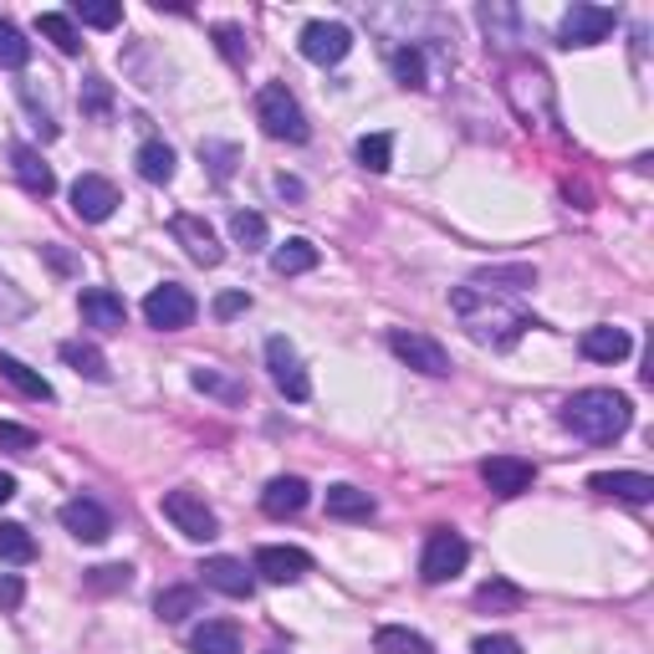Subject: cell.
Segmentation results:
<instances>
[{
	"label": "cell",
	"mask_w": 654,
	"mask_h": 654,
	"mask_svg": "<svg viewBox=\"0 0 654 654\" xmlns=\"http://www.w3.org/2000/svg\"><path fill=\"white\" fill-rule=\"evenodd\" d=\"M189 384L200 388V394H220V399H230V404H236V399L246 394L241 384H230V378H220L215 368H195V374H189Z\"/></svg>",
	"instance_id": "41"
},
{
	"label": "cell",
	"mask_w": 654,
	"mask_h": 654,
	"mask_svg": "<svg viewBox=\"0 0 654 654\" xmlns=\"http://www.w3.org/2000/svg\"><path fill=\"white\" fill-rule=\"evenodd\" d=\"M37 558V537L21 521H0V562H31Z\"/></svg>",
	"instance_id": "32"
},
{
	"label": "cell",
	"mask_w": 654,
	"mask_h": 654,
	"mask_svg": "<svg viewBox=\"0 0 654 654\" xmlns=\"http://www.w3.org/2000/svg\"><path fill=\"white\" fill-rule=\"evenodd\" d=\"M164 517L174 521V532H185L189 542H210V537H220V521H215V511L205 507V496L200 491H164Z\"/></svg>",
	"instance_id": "7"
},
{
	"label": "cell",
	"mask_w": 654,
	"mask_h": 654,
	"mask_svg": "<svg viewBox=\"0 0 654 654\" xmlns=\"http://www.w3.org/2000/svg\"><path fill=\"white\" fill-rule=\"evenodd\" d=\"M521 603H527V593L517 583H507V578H491V583L476 588V609L481 614H517Z\"/></svg>",
	"instance_id": "27"
},
{
	"label": "cell",
	"mask_w": 654,
	"mask_h": 654,
	"mask_svg": "<svg viewBox=\"0 0 654 654\" xmlns=\"http://www.w3.org/2000/svg\"><path fill=\"white\" fill-rule=\"evenodd\" d=\"M230 236H236V246H246V251H261V246H267V215L236 210L230 215Z\"/></svg>",
	"instance_id": "36"
},
{
	"label": "cell",
	"mask_w": 654,
	"mask_h": 654,
	"mask_svg": "<svg viewBox=\"0 0 654 654\" xmlns=\"http://www.w3.org/2000/svg\"><path fill=\"white\" fill-rule=\"evenodd\" d=\"M312 267H318V246L302 241V236H292L287 246L271 251V271H277V277H302V271H312Z\"/></svg>",
	"instance_id": "28"
},
{
	"label": "cell",
	"mask_w": 654,
	"mask_h": 654,
	"mask_svg": "<svg viewBox=\"0 0 654 654\" xmlns=\"http://www.w3.org/2000/svg\"><path fill=\"white\" fill-rule=\"evenodd\" d=\"M62 527H68L77 542H87V548H97V542L113 537V517L97 507L93 496H72L68 507H62Z\"/></svg>",
	"instance_id": "14"
},
{
	"label": "cell",
	"mask_w": 654,
	"mask_h": 654,
	"mask_svg": "<svg viewBox=\"0 0 654 654\" xmlns=\"http://www.w3.org/2000/svg\"><path fill=\"white\" fill-rule=\"evenodd\" d=\"M588 491L619 496V501H634V507L654 501V481L644 470H599V476H588Z\"/></svg>",
	"instance_id": "19"
},
{
	"label": "cell",
	"mask_w": 654,
	"mask_h": 654,
	"mask_svg": "<svg viewBox=\"0 0 654 654\" xmlns=\"http://www.w3.org/2000/svg\"><path fill=\"white\" fill-rule=\"evenodd\" d=\"M388 68H394V77H399L404 87H429V68H425V52H419V46H399V52L388 56Z\"/></svg>",
	"instance_id": "33"
},
{
	"label": "cell",
	"mask_w": 654,
	"mask_h": 654,
	"mask_svg": "<svg viewBox=\"0 0 654 654\" xmlns=\"http://www.w3.org/2000/svg\"><path fill=\"white\" fill-rule=\"evenodd\" d=\"M77 312L97 333H123V322H128V308H123V297L113 292V287H87V292L77 297Z\"/></svg>",
	"instance_id": "16"
},
{
	"label": "cell",
	"mask_w": 654,
	"mask_h": 654,
	"mask_svg": "<svg viewBox=\"0 0 654 654\" xmlns=\"http://www.w3.org/2000/svg\"><path fill=\"white\" fill-rule=\"evenodd\" d=\"M200 159L215 169V179H230V169H236V144H200Z\"/></svg>",
	"instance_id": "42"
},
{
	"label": "cell",
	"mask_w": 654,
	"mask_h": 654,
	"mask_svg": "<svg viewBox=\"0 0 654 654\" xmlns=\"http://www.w3.org/2000/svg\"><path fill=\"white\" fill-rule=\"evenodd\" d=\"M82 107H87V113H97V118H107V107H113V93H107V82H103V77H87V82H82Z\"/></svg>",
	"instance_id": "44"
},
{
	"label": "cell",
	"mask_w": 654,
	"mask_h": 654,
	"mask_svg": "<svg viewBox=\"0 0 654 654\" xmlns=\"http://www.w3.org/2000/svg\"><path fill=\"white\" fill-rule=\"evenodd\" d=\"M470 562V542L455 527H435L425 542V558H419V578L425 583H450L460 568Z\"/></svg>",
	"instance_id": "5"
},
{
	"label": "cell",
	"mask_w": 654,
	"mask_h": 654,
	"mask_svg": "<svg viewBox=\"0 0 654 654\" xmlns=\"http://www.w3.org/2000/svg\"><path fill=\"white\" fill-rule=\"evenodd\" d=\"M353 154H359V164L368 174H388V164H394V138L388 134H363Z\"/></svg>",
	"instance_id": "34"
},
{
	"label": "cell",
	"mask_w": 654,
	"mask_h": 654,
	"mask_svg": "<svg viewBox=\"0 0 654 654\" xmlns=\"http://www.w3.org/2000/svg\"><path fill=\"white\" fill-rule=\"evenodd\" d=\"M37 31L46 41H52L56 52L62 56H77L82 52V31H77V21H72V15H62V11H41L37 15Z\"/></svg>",
	"instance_id": "25"
},
{
	"label": "cell",
	"mask_w": 654,
	"mask_h": 654,
	"mask_svg": "<svg viewBox=\"0 0 654 654\" xmlns=\"http://www.w3.org/2000/svg\"><path fill=\"white\" fill-rule=\"evenodd\" d=\"M251 573H261L267 583H277V588H292V583H302V578L312 573V558L302 548H261L256 552V562H251Z\"/></svg>",
	"instance_id": "15"
},
{
	"label": "cell",
	"mask_w": 654,
	"mask_h": 654,
	"mask_svg": "<svg viewBox=\"0 0 654 654\" xmlns=\"http://www.w3.org/2000/svg\"><path fill=\"white\" fill-rule=\"evenodd\" d=\"M277 195H281V200H302V185H297V179H287V174H281V179H277Z\"/></svg>",
	"instance_id": "48"
},
{
	"label": "cell",
	"mask_w": 654,
	"mask_h": 654,
	"mask_svg": "<svg viewBox=\"0 0 654 654\" xmlns=\"http://www.w3.org/2000/svg\"><path fill=\"white\" fill-rule=\"evenodd\" d=\"M481 481H486V491H496V496H521V491H532V481H537V466L532 460H521V455H491V460H481Z\"/></svg>",
	"instance_id": "12"
},
{
	"label": "cell",
	"mask_w": 654,
	"mask_h": 654,
	"mask_svg": "<svg viewBox=\"0 0 654 654\" xmlns=\"http://www.w3.org/2000/svg\"><path fill=\"white\" fill-rule=\"evenodd\" d=\"M200 573H205V588L226 593V599H251V593H256V578L246 573L241 558H205Z\"/></svg>",
	"instance_id": "20"
},
{
	"label": "cell",
	"mask_w": 654,
	"mask_h": 654,
	"mask_svg": "<svg viewBox=\"0 0 654 654\" xmlns=\"http://www.w3.org/2000/svg\"><path fill=\"white\" fill-rule=\"evenodd\" d=\"M0 450H37V429L27 425H11V419H0Z\"/></svg>",
	"instance_id": "43"
},
{
	"label": "cell",
	"mask_w": 654,
	"mask_h": 654,
	"mask_svg": "<svg viewBox=\"0 0 654 654\" xmlns=\"http://www.w3.org/2000/svg\"><path fill=\"white\" fill-rule=\"evenodd\" d=\"M267 374H271V384H277L292 404H302L312 394L308 368H302V359H297V347L287 343V338H271V343H267Z\"/></svg>",
	"instance_id": "9"
},
{
	"label": "cell",
	"mask_w": 654,
	"mask_h": 654,
	"mask_svg": "<svg viewBox=\"0 0 654 654\" xmlns=\"http://www.w3.org/2000/svg\"><path fill=\"white\" fill-rule=\"evenodd\" d=\"M195 609H200V593H195V588H164L159 599H154V614H159L164 624H185Z\"/></svg>",
	"instance_id": "31"
},
{
	"label": "cell",
	"mask_w": 654,
	"mask_h": 654,
	"mask_svg": "<svg viewBox=\"0 0 654 654\" xmlns=\"http://www.w3.org/2000/svg\"><path fill=\"white\" fill-rule=\"evenodd\" d=\"M388 353H394L399 363H409L414 374H429V378H445L455 368L450 353H445L429 333H414V328H394V333H388Z\"/></svg>",
	"instance_id": "6"
},
{
	"label": "cell",
	"mask_w": 654,
	"mask_h": 654,
	"mask_svg": "<svg viewBox=\"0 0 654 654\" xmlns=\"http://www.w3.org/2000/svg\"><path fill=\"white\" fill-rule=\"evenodd\" d=\"M256 123H261V134L277 138V144H308L312 138L308 113H302V103L292 97L287 82H267V87L256 93Z\"/></svg>",
	"instance_id": "3"
},
{
	"label": "cell",
	"mask_w": 654,
	"mask_h": 654,
	"mask_svg": "<svg viewBox=\"0 0 654 654\" xmlns=\"http://www.w3.org/2000/svg\"><path fill=\"white\" fill-rule=\"evenodd\" d=\"M31 62V41L21 37V31L11 27V21H6V15H0V68H27Z\"/></svg>",
	"instance_id": "37"
},
{
	"label": "cell",
	"mask_w": 654,
	"mask_h": 654,
	"mask_svg": "<svg viewBox=\"0 0 654 654\" xmlns=\"http://www.w3.org/2000/svg\"><path fill=\"white\" fill-rule=\"evenodd\" d=\"M246 308H251V297L246 292H220L215 297V318H241Z\"/></svg>",
	"instance_id": "47"
},
{
	"label": "cell",
	"mask_w": 654,
	"mask_h": 654,
	"mask_svg": "<svg viewBox=\"0 0 654 654\" xmlns=\"http://www.w3.org/2000/svg\"><path fill=\"white\" fill-rule=\"evenodd\" d=\"M558 419H562V429H573L578 440L609 445L629 429L634 409H629V399L624 394H614V388H578L573 399L558 409Z\"/></svg>",
	"instance_id": "2"
},
{
	"label": "cell",
	"mask_w": 654,
	"mask_h": 654,
	"mask_svg": "<svg viewBox=\"0 0 654 654\" xmlns=\"http://www.w3.org/2000/svg\"><path fill=\"white\" fill-rule=\"evenodd\" d=\"M347 52H353V31H347L343 21H308V27H302V56H308V62L338 68Z\"/></svg>",
	"instance_id": "10"
},
{
	"label": "cell",
	"mask_w": 654,
	"mask_h": 654,
	"mask_svg": "<svg viewBox=\"0 0 654 654\" xmlns=\"http://www.w3.org/2000/svg\"><path fill=\"white\" fill-rule=\"evenodd\" d=\"M11 496H15V476H6V470H0V507H6Z\"/></svg>",
	"instance_id": "49"
},
{
	"label": "cell",
	"mask_w": 654,
	"mask_h": 654,
	"mask_svg": "<svg viewBox=\"0 0 654 654\" xmlns=\"http://www.w3.org/2000/svg\"><path fill=\"white\" fill-rule=\"evenodd\" d=\"M11 169H15V179H21V189H27L31 200H52V195H56V174H52V164L41 159L37 148L15 144L11 148Z\"/></svg>",
	"instance_id": "18"
},
{
	"label": "cell",
	"mask_w": 654,
	"mask_h": 654,
	"mask_svg": "<svg viewBox=\"0 0 654 654\" xmlns=\"http://www.w3.org/2000/svg\"><path fill=\"white\" fill-rule=\"evenodd\" d=\"M578 347H583V359H593V363H624L629 353H634V338H629L624 328H588V333L578 338Z\"/></svg>",
	"instance_id": "21"
},
{
	"label": "cell",
	"mask_w": 654,
	"mask_h": 654,
	"mask_svg": "<svg viewBox=\"0 0 654 654\" xmlns=\"http://www.w3.org/2000/svg\"><path fill=\"white\" fill-rule=\"evenodd\" d=\"M62 363H68L72 374H82V378H93V384H107V359L97 353L93 343H62Z\"/></svg>",
	"instance_id": "29"
},
{
	"label": "cell",
	"mask_w": 654,
	"mask_h": 654,
	"mask_svg": "<svg viewBox=\"0 0 654 654\" xmlns=\"http://www.w3.org/2000/svg\"><path fill=\"white\" fill-rule=\"evenodd\" d=\"M189 650L195 654H246V644H241V629L230 624V619H205V624L189 634Z\"/></svg>",
	"instance_id": "22"
},
{
	"label": "cell",
	"mask_w": 654,
	"mask_h": 654,
	"mask_svg": "<svg viewBox=\"0 0 654 654\" xmlns=\"http://www.w3.org/2000/svg\"><path fill=\"white\" fill-rule=\"evenodd\" d=\"M374 650L378 654H435L425 634H414V629H404V624H384V629H378Z\"/></svg>",
	"instance_id": "30"
},
{
	"label": "cell",
	"mask_w": 654,
	"mask_h": 654,
	"mask_svg": "<svg viewBox=\"0 0 654 654\" xmlns=\"http://www.w3.org/2000/svg\"><path fill=\"white\" fill-rule=\"evenodd\" d=\"M215 46H220V52H226V62L230 68H246V62H251V46H246V31L241 27H215Z\"/></svg>",
	"instance_id": "39"
},
{
	"label": "cell",
	"mask_w": 654,
	"mask_h": 654,
	"mask_svg": "<svg viewBox=\"0 0 654 654\" xmlns=\"http://www.w3.org/2000/svg\"><path fill=\"white\" fill-rule=\"evenodd\" d=\"M619 27V15L609 11V6H573V11L558 21V46H599V41H609Z\"/></svg>",
	"instance_id": "8"
},
{
	"label": "cell",
	"mask_w": 654,
	"mask_h": 654,
	"mask_svg": "<svg viewBox=\"0 0 654 654\" xmlns=\"http://www.w3.org/2000/svg\"><path fill=\"white\" fill-rule=\"evenodd\" d=\"M470 654H521V644L511 634H481V640L470 644Z\"/></svg>",
	"instance_id": "45"
},
{
	"label": "cell",
	"mask_w": 654,
	"mask_h": 654,
	"mask_svg": "<svg viewBox=\"0 0 654 654\" xmlns=\"http://www.w3.org/2000/svg\"><path fill=\"white\" fill-rule=\"evenodd\" d=\"M308 501H312V486L302 481V476H277V481H267V491H261V511L277 521L302 517Z\"/></svg>",
	"instance_id": "17"
},
{
	"label": "cell",
	"mask_w": 654,
	"mask_h": 654,
	"mask_svg": "<svg viewBox=\"0 0 654 654\" xmlns=\"http://www.w3.org/2000/svg\"><path fill=\"white\" fill-rule=\"evenodd\" d=\"M0 378H6L11 388H21L27 399H41V404H52V399H56V394H52V384H46V378H41L37 368H31V363L11 359V353H0Z\"/></svg>",
	"instance_id": "24"
},
{
	"label": "cell",
	"mask_w": 654,
	"mask_h": 654,
	"mask_svg": "<svg viewBox=\"0 0 654 654\" xmlns=\"http://www.w3.org/2000/svg\"><path fill=\"white\" fill-rule=\"evenodd\" d=\"M195 312H200V302H195V292L179 287V281H164V287H154V292L144 297V322L148 328H159V333H179V328H189Z\"/></svg>",
	"instance_id": "4"
},
{
	"label": "cell",
	"mask_w": 654,
	"mask_h": 654,
	"mask_svg": "<svg viewBox=\"0 0 654 654\" xmlns=\"http://www.w3.org/2000/svg\"><path fill=\"white\" fill-rule=\"evenodd\" d=\"M378 511V501L363 486H328V517L333 521H368Z\"/></svg>",
	"instance_id": "23"
},
{
	"label": "cell",
	"mask_w": 654,
	"mask_h": 654,
	"mask_svg": "<svg viewBox=\"0 0 654 654\" xmlns=\"http://www.w3.org/2000/svg\"><path fill=\"white\" fill-rule=\"evenodd\" d=\"M450 312L460 318V328L470 333V343L496 347V353L517 347L521 333H527V328H537V322L527 318V312H521L511 297L491 292V287H476V281L455 287V292H450Z\"/></svg>",
	"instance_id": "1"
},
{
	"label": "cell",
	"mask_w": 654,
	"mask_h": 654,
	"mask_svg": "<svg viewBox=\"0 0 654 654\" xmlns=\"http://www.w3.org/2000/svg\"><path fill=\"white\" fill-rule=\"evenodd\" d=\"M72 21H82V27H97V31H113L123 21V6H118V0H82Z\"/></svg>",
	"instance_id": "38"
},
{
	"label": "cell",
	"mask_w": 654,
	"mask_h": 654,
	"mask_svg": "<svg viewBox=\"0 0 654 654\" xmlns=\"http://www.w3.org/2000/svg\"><path fill=\"white\" fill-rule=\"evenodd\" d=\"M169 236L185 246V256L195 261V267H220V261H226L220 241H215V230L205 226L200 215H174V220H169Z\"/></svg>",
	"instance_id": "13"
},
{
	"label": "cell",
	"mask_w": 654,
	"mask_h": 654,
	"mask_svg": "<svg viewBox=\"0 0 654 654\" xmlns=\"http://www.w3.org/2000/svg\"><path fill=\"white\" fill-rule=\"evenodd\" d=\"M537 271L532 267H491V271H476V287H491V292H521L532 287Z\"/></svg>",
	"instance_id": "35"
},
{
	"label": "cell",
	"mask_w": 654,
	"mask_h": 654,
	"mask_svg": "<svg viewBox=\"0 0 654 654\" xmlns=\"http://www.w3.org/2000/svg\"><path fill=\"white\" fill-rule=\"evenodd\" d=\"M128 583H134V568H128V562H103V568L87 573V588H93V593H113V588H128Z\"/></svg>",
	"instance_id": "40"
},
{
	"label": "cell",
	"mask_w": 654,
	"mask_h": 654,
	"mask_svg": "<svg viewBox=\"0 0 654 654\" xmlns=\"http://www.w3.org/2000/svg\"><path fill=\"white\" fill-rule=\"evenodd\" d=\"M134 164H138V174H144L148 185H169V179H174V148L164 144V138H148V144H138Z\"/></svg>",
	"instance_id": "26"
},
{
	"label": "cell",
	"mask_w": 654,
	"mask_h": 654,
	"mask_svg": "<svg viewBox=\"0 0 654 654\" xmlns=\"http://www.w3.org/2000/svg\"><path fill=\"white\" fill-rule=\"evenodd\" d=\"M21 599H27V583L15 573H0V609H21Z\"/></svg>",
	"instance_id": "46"
},
{
	"label": "cell",
	"mask_w": 654,
	"mask_h": 654,
	"mask_svg": "<svg viewBox=\"0 0 654 654\" xmlns=\"http://www.w3.org/2000/svg\"><path fill=\"white\" fill-rule=\"evenodd\" d=\"M118 185L113 179H103V174H82L77 185H72V215L77 220H87V226H103L107 215L118 210Z\"/></svg>",
	"instance_id": "11"
}]
</instances>
